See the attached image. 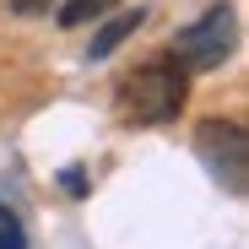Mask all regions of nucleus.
I'll list each match as a JSON object with an SVG mask.
<instances>
[{
	"label": "nucleus",
	"instance_id": "f257e3e1",
	"mask_svg": "<svg viewBox=\"0 0 249 249\" xmlns=\"http://www.w3.org/2000/svg\"><path fill=\"white\" fill-rule=\"evenodd\" d=\"M184 98H190V71L174 54L146 60L141 71L124 76V87H119V103H124V114H130L136 124H168V119H179Z\"/></svg>",
	"mask_w": 249,
	"mask_h": 249
},
{
	"label": "nucleus",
	"instance_id": "423d86ee",
	"mask_svg": "<svg viewBox=\"0 0 249 249\" xmlns=\"http://www.w3.org/2000/svg\"><path fill=\"white\" fill-rule=\"evenodd\" d=\"M0 249H27V238H22V222H17V212L6 200H0Z\"/></svg>",
	"mask_w": 249,
	"mask_h": 249
},
{
	"label": "nucleus",
	"instance_id": "39448f33",
	"mask_svg": "<svg viewBox=\"0 0 249 249\" xmlns=\"http://www.w3.org/2000/svg\"><path fill=\"white\" fill-rule=\"evenodd\" d=\"M119 0H71V6H60V27H81V22H92L103 11H114Z\"/></svg>",
	"mask_w": 249,
	"mask_h": 249
},
{
	"label": "nucleus",
	"instance_id": "0eeeda50",
	"mask_svg": "<svg viewBox=\"0 0 249 249\" xmlns=\"http://www.w3.org/2000/svg\"><path fill=\"white\" fill-rule=\"evenodd\" d=\"M60 184H65V195H81V190H87V179H81V168H65V174H60Z\"/></svg>",
	"mask_w": 249,
	"mask_h": 249
},
{
	"label": "nucleus",
	"instance_id": "20e7f679",
	"mask_svg": "<svg viewBox=\"0 0 249 249\" xmlns=\"http://www.w3.org/2000/svg\"><path fill=\"white\" fill-rule=\"evenodd\" d=\"M141 22H146V11H141V6H136V11H119V17H114L103 33H92V44H87V60H108V54L124 44V38H130V33L141 27Z\"/></svg>",
	"mask_w": 249,
	"mask_h": 249
},
{
	"label": "nucleus",
	"instance_id": "7ed1b4c3",
	"mask_svg": "<svg viewBox=\"0 0 249 249\" xmlns=\"http://www.w3.org/2000/svg\"><path fill=\"white\" fill-rule=\"evenodd\" d=\"M233 6H212L200 22H190L179 38H174V60L184 71H217L228 54H233Z\"/></svg>",
	"mask_w": 249,
	"mask_h": 249
},
{
	"label": "nucleus",
	"instance_id": "f03ea898",
	"mask_svg": "<svg viewBox=\"0 0 249 249\" xmlns=\"http://www.w3.org/2000/svg\"><path fill=\"white\" fill-rule=\"evenodd\" d=\"M195 152L206 162V174H212L228 195H244L249 190V141L233 119H206L195 130Z\"/></svg>",
	"mask_w": 249,
	"mask_h": 249
},
{
	"label": "nucleus",
	"instance_id": "6e6552de",
	"mask_svg": "<svg viewBox=\"0 0 249 249\" xmlns=\"http://www.w3.org/2000/svg\"><path fill=\"white\" fill-rule=\"evenodd\" d=\"M11 11L17 17H38V11H49V0H11Z\"/></svg>",
	"mask_w": 249,
	"mask_h": 249
}]
</instances>
